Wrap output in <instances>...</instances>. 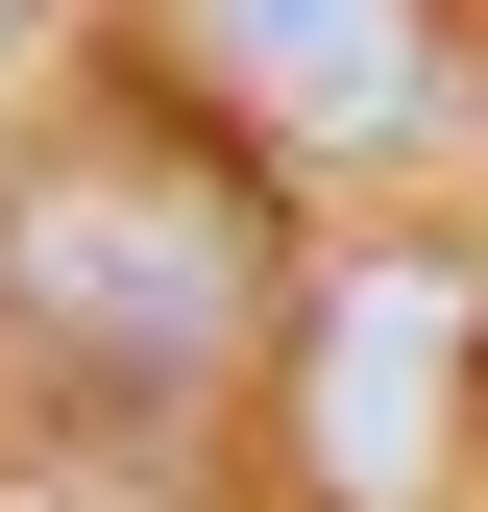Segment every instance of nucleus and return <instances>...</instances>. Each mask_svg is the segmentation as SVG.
<instances>
[{
    "instance_id": "nucleus-1",
    "label": "nucleus",
    "mask_w": 488,
    "mask_h": 512,
    "mask_svg": "<svg viewBox=\"0 0 488 512\" xmlns=\"http://www.w3.org/2000/svg\"><path fill=\"white\" fill-rule=\"evenodd\" d=\"M293 171H244L220 122H49L0 147V439L74 464H171L293 366Z\"/></svg>"
},
{
    "instance_id": "nucleus-2",
    "label": "nucleus",
    "mask_w": 488,
    "mask_h": 512,
    "mask_svg": "<svg viewBox=\"0 0 488 512\" xmlns=\"http://www.w3.org/2000/svg\"><path fill=\"white\" fill-rule=\"evenodd\" d=\"M269 439L318 512H464V439H488V269L464 244H342L293 293V366H269Z\"/></svg>"
},
{
    "instance_id": "nucleus-3",
    "label": "nucleus",
    "mask_w": 488,
    "mask_h": 512,
    "mask_svg": "<svg viewBox=\"0 0 488 512\" xmlns=\"http://www.w3.org/2000/svg\"><path fill=\"white\" fill-rule=\"evenodd\" d=\"M147 98H196L244 171H415L464 98L440 0H147Z\"/></svg>"
},
{
    "instance_id": "nucleus-4",
    "label": "nucleus",
    "mask_w": 488,
    "mask_h": 512,
    "mask_svg": "<svg viewBox=\"0 0 488 512\" xmlns=\"http://www.w3.org/2000/svg\"><path fill=\"white\" fill-rule=\"evenodd\" d=\"M25 25H49V0H0V49H25Z\"/></svg>"
}]
</instances>
